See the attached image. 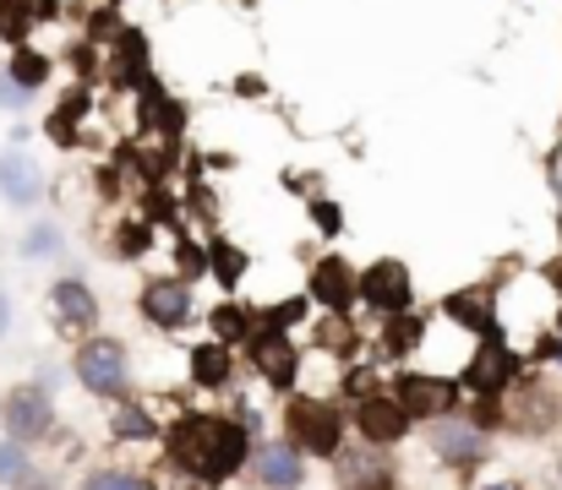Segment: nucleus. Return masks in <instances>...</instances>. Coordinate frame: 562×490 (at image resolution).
<instances>
[{"label":"nucleus","instance_id":"nucleus-20","mask_svg":"<svg viewBox=\"0 0 562 490\" xmlns=\"http://www.w3.org/2000/svg\"><path fill=\"white\" fill-rule=\"evenodd\" d=\"M251 332H257V311H246L240 300H218V306L207 311V338H218V343H229V349H246Z\"/></svg>","mask_w":562,"mask_h":490},{"label":"nucleus","instance_id":"nucleus-26","mask_svg":"<svg viewBox=\"0 0 562 490\" xmlns=\"http://www.w3.org/2000/svg\"><path fill=\"white\" fill-rule=\"evenodd\" d=\"M306 213H312V224H317V235H323V240H339V235H345V207H339L334 196H312V207H306Z\"/></svg>","mask_w":562,"mask_h":490},{"label":"nucleus","instance_id":"nucleus-27","mask_svg":"<svg viewBox=\"0 0 562 490\" xmlns=\"http://www.w3.org/2000/svg\"><path fill=\"white\" fill-rule=\"evenodd\" d=\"M115 235H121V240H115V251L132 262V257H143V251H148V235H154V229H148L143 218H121V229H115Z\"/></svg>","mask_w":562,"mask_h":490},{"label":"nucleus","instance_id":"nucleus-3","mask_svg":"<svg viewBox=\"0 0 562 490\" xmlns=\"http://www.w3.org/2000/svg\"><path fill=\"white\" fill-rule=\"evenodd\" d=\"M66 371H71V381H77L93 403H104V409H110V403H121V398H132V387H137L132 343H126V338H115V332H93V338L71 343Z\"/></svg>","mask_w":562,"mask_h":490},{"label":"nucleus","instance_id":"nucleus-22","mask_svg":"<svg viewBox=\"0 0 562 490\" xmlns=\"http://www.w3.org/2000/svg\"><path fill=\"white\" fill-rule=\"evenodd\" d=\"M71 490H154V475L132 464H88Z\"/></svg>","mask_w":562,"mask_h":490},{"label":"nucleus","instance_id":"nucleus-14","mask_svg":"<svg viewBox=\"0 0 562 490\" xmlns=\"http://www.w3.org/2000/svg\"><path fill=\"white\" fill-rule=\"evenodd\" d=\"M251 490H306L312 486V458L301 447H290L284 436H262L251 447V469H246Z\"/></svg>","mask_w":562,"mask_h":490},{"label":"nucleus","instance_id":"nucleus-12","mask_svg":"<svg viewBox=\"0 0 562 490\" xmlns=\"http://www.w3.org/2000/svg\"><path fill=\"white\" fill-rule=\"evenodd\" d=\"M328 475H334V490H398L404 486L398 458H393L387 447L356 442V436H350V447L328 464Z\"/></svg>","mask_w":562,"mask_h":490},{"label":"nucleus","instance_id":"nucleus-9","mask_svg":"<svg viewBox=\"0 0 562 490\" xmlns=\"http://www.w3.org/2000/svg\"><path fill=\"white\" fill-rule=\"evenodd\" d=\"M562 425V398L552 392V381L541 376H519L508 392H503V431L508 436H525V442H541Z\"/></svg>","mask_w":562,"mask_h":490},{"label":"nucleus","instance_id":"nucleus-17","mask_svg":"<svg viewBox=\"0 0 562 490\" xmlns=\"http://www.w3.org/2000/svg\"><path fill=\"white\" fill-rule=\"evenodd\" d=\"M240 349H229V343H218V338H207V343H196L187 354V381L196 392H213V398H229L235 387H240Z\"/></svg>","mask_w":562,"mask_h":490},{"label":"nucleus","instance_id":"nucleus-23","mask_svg":"<svg viewBox=\"0 0 562 490\" xmlns=\"http://www.w3.org/2000/svg\"><path fill=\"white\" fill-rule=\"evenodd\" d=\"M207 273H213L224 289H235V284L246 278V251L229 246L224 235H213V240H207Z\"/></svg>","mask_w":562,"mask_h":490},{"label":"nucleus","instance_id":"nucleus-29","mask_svg":"<svg viewBox=\"0 0 562 490\" xmlns=\"http://www.w3.org/2000/svg\"><path fill=\"white\" fill-rule=\"evenodd\" d=\"M11 490H66V480H60L49 464H33V469H27V475H22Z\"/></svg>","mask_w":562,"mask_h":490},{"label":"nucleus","instance_id":"nucleus-10","mask_svg":"<svg viewBox=\"0 0 562 490\" xmlns=\"http://www.w3.org/2000/svg\"><path fill=\"white\" fill-rule=\"evenodd\" d=\"M137 317L154 327L159 338H181L196 322V289L181 273H154L137 284Z\"/></svg>","mask_w":562,"mask_h":490},{"label":"nucleus","instance_id":"nucleus-16","mask_svg":"<svg viewBox=\"0 0 562 490\" xmlns=\"http://www.w3.org/2000/svg\"><path fill=\"white\" fill-rule=\"evenodd\" d=\"M44 196H49V174H44V163L33 159L22 143L0 148V202L16 207V213H33Z\"/></svg>","mask_w":562,"mask_h":490},{"label":"nucleus","instance_id":"nucleus-31","mask_svg":"<svg viewBox=\"0 0 562 490\" xmlns=\"http://www.w3.org/2000/svg\"><path fill=\"white\" fill-rule=\"evenodd\" d=\"M5 332H11V289L0 284V343H5Z\"/></svg>","mask_w":562,"mask_h":490},{"label":"nucleus","instance_id":"nucleus-8","mask_svg":"<svg viewBox=\"0 0 562 490\" xmlns=\"http://www.w3.org/2000/svg\"><path fill=\"white\" fill-rule=\"evenodd\" d=\"M420 425L409 420V409L393 398V387H367V392H350V436L367 442V447H387L398 453Z\"/></svg>","mask_w":562,"mask_h":490},{"label":"nucleus","instance_id":"nucleus-7","mask_svg":"<svg viewBox=\"0 0 562 490\" xmlns=\"http://www.w3.org/2000/svg\"><path fill=\"white\" fill-rule=\"evenodd\" d=\"M44 317L55 327V338H66V343H82V338H93V332H104V300H99V289L82 278V273H60V278H49V289H44Z\"/></svg>","mask_w":562,"mask_h":490},{"label":"nucleus","instance_id":"nucleus-1","mask_svg":"<svg viewBox=\"0 0 562 490\" xmlns=\"http://www.w3.org/2000/svg\"><path fill=\"white\" fill-rule=\"evenodd\" d=\"M165 469L187 475L202 490H229L246 480L257 436L229 409H187L165 425Z\"/></svg>","mask_w":562,"mask_h":490},{"label":"nucleus","instance_id":"nucleus-2","mask_svg":"<svg viewBox=\"0 0 562 490\" xmlns=\"http://www.w3.org/2000/svg\"><path fill=\"white\" fill-rule=\"evenodd\" d=\"M279 436L290 447H301L312 464H334L350 447V403L328 398V392H290L279 409Z\"/></svg>","mask_w":562,"mask_h":490},{"label":"nucleus","instance_id":"nucleus-30","mask_svg":"<svg viewBox=\"0 0 562 490\" xmlns=\"http://www.w3.org/2000/svg\"><path fill=\"white\" fill-rule=\"evenodd\" d=\"M470 490H530L525 480H514V475H486V480H475Z\"/></svg>","mask_w":562,"mask_h":490},{"label":"nucleus","instance_id":"nucleus-4","mask_svg":"<svg viewBox=\"0 0 562 490\" xmlns=\"http://www.w3.org/2000/svg\"><path fill=\"white\" fill-rule=\"evenodd\" d=\"M415 442H420L426 464L442 469V475H475V469L492 464V447H497V436L481 431L464 409H459V414H442V420H431V425H420Z\"/></svg>","mask_w":562,"mask_h":490},{"label":"nucleus","instance_id":"nucleus-6","mask_svg":"<svg viewBox=\"0 0 562 490\" xmlns=\"http://www.w3.org/2000/svg\"><path fill=\"white\" fill-rule=\"evenodd\" d=\"M240 354H246V376H251L262 392H273V398H290V392H301L306 354H301V343H295L290 332H273V327L257 322L251 343H246Z\"/></svg>","mask_w":562,"mask_h":490},{"label":"nucleus","instance_id":"nucleus-13","mask_svg":"<svg viewBox=\"0 0 562 490\" xmlns=\"http://www.w3.org/2000/svg\"><path fill=\"white\" fill-rule=\"evenodd\" d=\"M415 306V278L398 257H376L372 267H361V311H372L376 322L409 317Z\"/></svg>","mask_w":562,"mask_h":490},{"label":"nucleus","instance_id":"nucleus-18","mask_svg":"<svg viewBox=\"0 0 562 490\" xmlns=\"http://www.w3.org/2000/svg\"><path fill=\"white\" fill-rule=\"evenodd\" d=\"M165 425H170V420H159L137 392L104 409V436H110V447H159V442H165Z\"/></svg>","mask_w":562,"mask_h":490},{"label":"nucleus","instance_id":"nucleus-11","mask_svg":"<svg viewBox=\"0 0 562 490\" xmlns=\"http://www.w3.org/2000/svg\"><path fill=\"white\" fill-rule=\"evenodd\" d=\"M387 387H393V398L409 409V420H415V425H431V420H442V414H459V409H464V387H459L453 376H431V371L404 365Z\"/></svg>","mask_w":562,"mask_h":490},{"label":"nucleus","instance_id":"nucleus-28","mask_svg":"<svg viewBox=\"0 0 562 490\" xmlns=\"http://www.w3.org/2000/svg\"><path fill=\"white\" fill-rule=\"evenodd\" d=\"M27 104H33V93H27V88H16V82H11V71L0 66V110H5V115H22Z\"/></svg>","mask_w":562,"mask_h":490},{"label":"nucleus","instance_id":"nucleus-32","mask_svg":"<svg viewBox=\"0 0 562 490\" xmlns=\"http://www.w3.org/2000/svg\"><path fill=\"white\" fill-rule=\"evenodd\" d=\"M558 191H562V153H558Z\"/></svg>","mask_w":562,"mask_h":490},{"label":"nucleus","instance_id":"nucleus-5","mask_svg":"<svg viewBox=\"0 0 562 490\" xmlns=\"http://www.w3.org/2000/svg\"><path fill=\"white\" fill-rule=\"evenodd\" d=\"M0 436H11V442H22V447H33V453L60 436V403H55V392H49L38 376L11 381V387L0 392Z\"/></svg>","mask_w":562,"mask_h":490},{"label":"nucleus","instance_id":"nucleus-25","mask_svg":"<svg viewBox=\"0 0 562 490\" xmlns=\"http://www.w3.org/2000/svg\"><path fill=\"white\" fill-rule=\"evenodd\" d=\"M38 458H33V447H22V442H11V436H0V490H11L27 469H33Z\"/></svg>","mask_w":562,"mask_h":490},{"label":"nucleus","instance_id":"nucleus-21","mask_svg":"<svg viewBox=\"0 0 562 490\" xmlns=\"http://www.w3.org/2000/svg\"><path fill=\"white\" fill-rule=\"evenodd\" d=\"M5 71H11V82L16 88H27L33 99L49 88V77H55V60L44 55V49H33V44H16L11 55H5Z\"/></svg>","mask_w":562,"mask_h":490},{"label":"nucleus","instance_id":"nucleus-19","mask_svg":"<svg viewBox=\"0 0 562 490\" xmlns=\"http://www.w3.org/2000/svg\"><path fill=\"white\" fill-rule=\"evenodd\" d=\"M66 229L55 224V218H33L22 235H16V257L22 262H33V267H49V262H60L66 257Z\"/></svg>","mask_w":562,"mask_h":490},{"label":"nucleus","instance_id":"nucleus-15","mask_svg":"<svg viewBox=\"0 0 562 490\" xmlns=\"http://www.w3.org/2000/svg\"><path fill=\"white\" fill-rule=\"evenodd\" d=\"M306 300L323 317H350L361 306V273H356V262H345L339 251L317 257L312 273H306Z\"/></svg>","mask_w":562,"mask_h":490},{"label":"nucleus","instance_id":"nucleus-24","mask_svg":"<svg viewBox=\"0 0 562 490\" xmlns=\"http://www.w3.org/2000/svg\"><path fill=\"white\" fill-rule=\"evenodd\" d=\"M33 27H38V5H33V0H0V38H5L11 49L27 44Z\"/></svg>","mask_w":562,"mask_h":490}]
</instances>
